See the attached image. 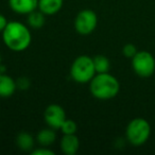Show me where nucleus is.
Wrapping results in <instances>:
<instances>
[{
  "mask_svg": "<svg viewBox=\"0 0 155 155\" xmlns=\"http://www.w3.org/2000/svg\"><path fill=\"white\" fill-rule=\"evenodd\" d=\"M2 41L12 51H25L32 41L30 29L20 21H9L2 31Z\"/></svg>",
  "mask_w": 155,
  "mask_h": 155,
  "instance_id": "obj_1",
  "label": "nucleus"
},
{
  "mask_svg": "<svg viewBox=\"0 0 155 155\" xmlns=\"http://www.w3.org/2000/svg\"><path fill=\"white\" fill-rule=\"evenodd\" d=\"M89 91L93 97L99 100H110L120 91L118 79L110 72L96 73L89 82Z\"/></svg>",
  "mask_w": 155,
  "mask_h": 155,
  "instance_id": "obj_2",
  "label": "nucleus"
},
{
  "mask_svg": "<svg viewBox=\"0 0 155 155\" xmlns=\"http://www.w3.org/2000/svg\"><path fill=\"white\" fill-rule=\"evenodd\" d=\"M93 58L88 55L78 56L72 62L70 67V77L74 82L85 84L89 83L96 75Z\"/></svg>",
  "mask_w": 155,
  "mask_h": 155,
  "instance_id": "obj_3",
  "label": "nucleus"
},
{
  "mask_svg": "<svg viewBox=\"0 0 155 155\" xmlns=\"http://www.w3.org/2000/svg\"><path fill=\"white\" fill-rule=\"evenodd\" d=\"M151 135V125L146 119L135 118L129 122L125 137L132 146L139 147L146 143Z\"/></svg>",
  "mask_w": 155,
  "mask_h": 155,
  "instance_id": "obj_4",
  "label": "nucleus"
},
{
  "mask_svg": "<svg viewBox=\"0 0 155 155\" xmlns=\"http://www.w3.org/2000/svg\"><path fill=\"white\" fill-rule=\"evenodd\" d=\"M132 68L140 78H150L155 71V58L149 51H138L132 58Z\"/></svg>",
  "mask_w": 155,
  "mask_h": 155,
  "instance_id": "obj_5",
  "label": "nucleus"
},
{
  "mask_svg": "<svg viewBox=\"0 0 155 155\" xmlns=\"http://www.w3.org/2000/svg\"><path fill=\"white\" fill-rule=\"evenodd\" d=\"M97 14L91 9L80 11L74 19V29L81 35H89L93 33L97 28Z\"/></svg>",
  "mask_w": 155,
  "mask_h": 155,
  "instance_id": "obj_6",
  "label": "nucleus"
},
{
  "mask_svg": "<svg viewBox=\"0 0 155 155\" xmlns=\"http://www.w3.org/2000/svg\"><path fill=\"white\" fill-rule=\"evenodd\" d=\"M44 118L49 127L53 130H60L64 121L66 120L65 110L58 104H50L46 107Z\"/></svg>",
  "mask_w": 155,
  "mask_h": 155,
  "instance_id": "obj_7",
  "label": "nucleus"
},
{
  "mask_svg": "<svg viewBox=\"0 0 155 155\" xmlns=\"http://www.w3.org/2000/svg\"><path fill=\"white\" fill-rule=\"evenodd\" d=\"M10 9L16 14L28 15L37 10L38 0H9Z\"/></svg>",
  "mask_w": 155,
  "mask_h": 155,
  "instance_id": "obj_8",
  "label": "nucleus"
},
{
  "mask_svg": "<svg viewBox=\"0 0 155 155\" xmlns=\"http://www.w3.org/2000/svg\"><path fill=\"white\" fill-rule=\"evenodd\" d=\"M60 144L65 155H74L80 148V141L75 134H63Z\"/></svg>",
  "mask_w": 155,
  "mask_h": 155,
  "instance_id": "obj_9",
  "label": "nucleus"
},
{
  "mask_svg": "<svg viewBox=\"0 0 155 155\" xmlns=\"http://www.w3.org/2000/svg\"><path fill=\"white\" fill-rule=\"evenodd\" d=\"M17 89L16 81L5 73H0V98H10Z\"/></svg>",
  "mask_w": 155,
  "mask_h": 155,
  "instance_id": "obj_10",
  "label": "nucleus"
},
{
  "mask_svg": "<svg viewBox=\"0 0 155 155\" xmlns=\"http://www.w3.org/2000/svg\"><path fill=\"white\" fill-rule=\"evenodd\" d=\"M63 2L64 0H38L37 9L45 15H54L61 11Z\"/></svg>",
  "mask_w": 155,
  "mask_h": 155,
  "instance_id": "obj_11",
  "label": "nucleus"
},
{
  "mask_svg": "<svg viewBox=\"0 0 155 155\" xmlns=\"http://www.w3.org/2000/svg\"><path fill=\"white\" fill-rule=\"evenodd\" d=\"M55 139H56L55 130L51 129V127L41 130L36 136V140H37V142H38V144L43 147L51 146V144L55 141Z\"/></svg>",
  "mask_w": 155,
  "mask_h": 155,
  "instance_id": "obj_12",
  "label": "nucleus"
},
{
  "mask_svg": "<svg viewBox=\"0 0 155 155\" xmlns=\"http://www.w3.org/2000/svg\"><path fill=\"white\" fill-rule=\"evenodd\" d=\"M34 138L27 132H21L16 137V144L21 151H32L34 148Z\"/></svg>",
  "mask_w": 155,
  "mask_h": 155,
  "instance_id": "obj_13",
  "label": "nucleus"
},
{
  "mask_svg": "<svg viewBox=\"0 0 155 155\" xmlns=\"http://www.w3.org/2000/svg\"><path fill=\"white\" fill-rule=\"evenodd\" d=\"M28 25L32 29H41L45 25V14L41 13L38 9L28 14Z\"/></svg>",
  "mask_w": 155,
  "mask_h": 155,
  "instance_id": "obj_14",
  "label": "nucleus"
},
{
  "mask_svg": "<svg viewBox=\"0 0 155 155\" xmlns=\"http://www.w3.org/2000/svg\"><path fill=\"white\" fill-rule=\"evenodd\" d=\"M93 61H94V66H95L96 72H97V73L110 72V62L105 55L98 54V55L94 56Z\"/></svg>",
  "mask_w": 155,
  "mask_h": 155,
  "instance_id": "obj_15",
  "label": "nucleus"
},
{
  "mask_svg": "<svg viewBox=\"0 0 155 155\" xmlns=\"http://www.w3.org/2000/svg\"><path fill=\"white\" fill-rule=\"evenodd\" d=\"M77 129L78 125L74 121L71 120V119H66L60 130L62 131L63 134H75L77 133Z\"/></svg>",
  "mask_w": 155,
  "mask_h": 155,
  "instance_id": "obj_16",
  "label": "nucleus"
},
{
  "mask_svg": "<svg viewBox=\"0 0 155 155\" xmlns=\"http://www.w3.org/2000/svg\"><path fill=\"white\" fill-rule=\"evenodd\" d=\"M137 52H138L137 48H136L135 45H133V44H127V45H124L122 48V53L125 58H132Z\"/></svg>",
  "mask_w": 155,
  "mask_h": 155,
  "instance_id": "obj_17",
  "label": "nucleus"
},
{
  "mask_svg": "<svg viewBox=\"0 0 155 155\" xmlns=\"http://www.w3.org/2000/svg\"><path fill=\"white\" fill-rule=\"evenodd\" d=\"M32 155H54V152L52 150H50L48 147H39L37 149H33L31 151Z\"/></svg>",
  "mask_w": 155,
  "mask_h": 155,
  "instance_id": "obj_18",
  "label": "nucleus"
},
{
  "mask_svg": "<svg viewBox=\"0 0 155 155\" xmlns=\"http://www.w3.org/2000/svg\"><path fill=\"white\" fill-rule=\"evenodd\" d=\"M16 84H17V88L28 89L30 86V81L27 78H19L18 80H16Z\"/></svg>",
  "mask_w": 155,
  "mask_h": 155,
  "instance_id": "obj_19",
  "label": "nucleus"
},
{
  "mask_svg": "<svg viewBox=\"0 0 155 155\" xmlns=\"http://www.w3.org/2000/svg\"><path fill=\"white\" fill-rule=\"evenodd\" d=\"M8 22L9 21H8V19L5 18V16L0 13V33H2V31L5 30V28L7 27Z\"/></svg>",
  "mask_w": 155,
  "mask_h": 155,
  "instance_id": "obj_20",
  "label": "nucleus"
},
{
  "mask_svg": "<svg viewBox=\"0 0 155 155\" xmlns=\"http://www.w3.org/2000/svg\"><path fill=\"white\" fill-rule=\"evenodd\" d=\"M1 61H2V58H1V55H0V65H1Z\"/></svg>",
  "mask_w": 155,
  "mask_h": 155,
  "instance_id": "obj_21",
  "label": "nucleus"
}]
</instances>
